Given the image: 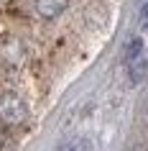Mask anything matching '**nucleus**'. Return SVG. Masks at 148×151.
<instances>
[{"label":"nucleus","instance_id":"obj_1","mask_svg":"<svg viewBox=\"0 0 148 151\" xmlns=\"http://www.w3.org/2000/svg\"><path fill=\"white\" fill-rule=\"evenodd\" d=\"M28 118V108L16 92H3L0 95V123L3 126H21Z\"/></svg>","mask_w":148,"mask_h":151},{"label":"nucleus","instance_id":"obj_2","mask_svg":"<svg viewBox=\"0 0 148 151\" xmlns=\"http://www.w3.org/2000/svg\"><path fill=\"white\" fill-rule=\"evenodd\" d=\"M125 64H128V72H130L133 82L143 80V74L148 69V62H146V54H143V41L140 39H130L128 51H125Z\"/></svg>","mask_w":148,"mask_h":151},{"label":"nucleus","instance_id":"obj_3","mask_svg":"<svg viewBox=\"0 0 148 151\" xmlns=\"http://www.w3.org/2000/svg\"><path fill=\"white\" fill-rule=\"evenodd\" d=\"M69 5V0H36V13L41 18H56L61 16Z\"/></svg>","mask_w":148,"mask_h":151},{"label":"nucleus","instance_id":"obj_4","mask_svg":"<svg viewBox=\"0 0 148 151\" xmlns=\"http://www.w3.org/2000/svg\"><path fill=\"white\" fill-rule=\"evenodd\" d=\"M140 28L148 31V3L143 5V10H140Z\"/></svg>","mask_w":148,"mask_h":151},{"label":"nucleus","instance_id":"obj_5","mask_svg":"<svg viewBox=\"0 0 148 151\" xmlns=\"http://www.w3.org/2000/svg\"><path fill=\"white\" fill-rule=\"evenodd\" d=\"M59 151H82V143H66V146H61Z\"/></svg>","mask_w":148,"mask_h":151}]
</instances>
